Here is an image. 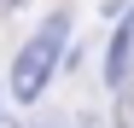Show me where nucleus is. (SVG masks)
<instances>
[{
	"label": "nucleus",
	"mask_w": 134,
	"mask_h": 128,
	"mask_svg": "<svg viewBox=\"0 0 134 128\" xmlns=\"http://www.w3.org/2000/svg\"><path fill=\"white\" fill-rule=\"evenodd\" d=\"M64 41H70V18L64 12H53L47 24H41L24 47H18V58H12V99H41V88L53 82V70H58V58H64Z\"/></svg>",
	"instance_id": "obj_1"
},
{
	"label": "nucleus",
	"mask_w": 134,
	"mask_h": 128,
	"mask_svg": "<svg viewBox=\"0 0 134 128\" xmlns=\"http://www.w3.org/2000/svg\"><path fill=\"white\" fill-rule=\"evenodd\" d=\"M0 128H18V117H0Z\"/></svg>",
	"instance_id": "obj_4"
},
{
	"label": "nucleus",
	"mask_w": 134,
	"mask_h": 128,
	"mask_svg": "<svg viewBox=\"0 0 134 128\" xmlns=\"http://www.w3.org/2000/svg\"><path fill=\"white\" fill-rule=\"evenodd\" d=\"M111 117H117V128H134V88H122V99H117Z\"/></svg>",
	"instance_id": "obj_3"
},
{
	"label": "nucleus",
	"mask_w": 134,
	"mask_h": 128,
	"mask_svg": "<svg viewBox=\"0 0 134 128\" xmlns=\"http://www.w3.org/2000/svg\"><path fill=\"white\" fill-rule=\"evenodd\" d=\"M105 82L111 88H128L134 82V12L117 24V35H111V47H105Z\"/></svg>",
	"instance_id": "obj_2"
}]
</instances>
